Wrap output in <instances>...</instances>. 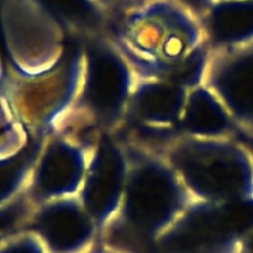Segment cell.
<instances>
[{"label": "cell", "instance_id": "1", "mask_svg": "<svg viewBox=\"0 0 253 253\" xmlns=\"http://www.w3.org/2000/svg\"><path fill=\"white\" fill-rule=\"evenodd\" d=\"M109 37L138 78L172 79L190 88L202 83L209 35L182 5L148 2L123 16Z\"/></svg>", "mask_w": 253, "mask_h": 253}, {"label": "cell", "instance_id": "2", "mask_svg": "<svg viewBox=\"0 0 253 253\" xmlns=\"http://www.w3.org/2000/svg\"><path fill=\"white\" fill-rule=\"evenodd\" d=\"M118 133L127 152V182L100 241L113 251H156L158 240L193 199L157 148L123 131Z\"/></svg>", "mask_w": 253, "mask_h": 253}, {"label": "cell", "instance_id": "3", "mask_svg": "<svg viewBox=\"0 0 253 253\" xmlns=\"http://www.w3.org/2000/svg\"><path fill=\"white\" fill-rule=\"evenodd\" d=\"M81 42L83 79L73 109L58 132L94 143L104 133L123 130L136 74L109 36L96 35Z\"/></svg>", "mask_w": 253, "mask_h": 253}, {"label": "cell", "instance_id": "4", "mask_svg": "<svg viewBox=\"0 0 253 253\" xmlns=\"http://www.w3.org/2000/svg\"><path fill=\"white\" fill-rule=\"evenodd\" d=\"M193 200L253 202V156L240 136L174 135L160 146Z\"/></svg>", "mask_w": 253, "mask_h": 253}, {"label": "cell", "instance_id": "5", "mask_svg": "<svg viewBox=\"0 0 253 253\" xmlns=\"http://www.w3.org/2000/svg\"><path fill=\"white\" fill-rule=\"evenodd\" d=\"M253 227V202L193 200L156 244L157 253H236Z\"/></svg>", "mask_w": 253, "mask_h": 253}, {"label": "cell", "instance_id": "6", "mask_svg": "<svg viewBox=\"0 0 253 253\" xmlns=\"http://www.w3.org/2000/svg\"><path fill=\"white\" fill-rule=\"evenodd\" d=\"M202 83L226 108L239 135L253 136V39L210 47Z\"/></svg>", "mask_w": 253, "mask_h": 253}, {"label": "cell", "instance_id": "7", "mask_svg": "<svg viewBox=\"0 0 253 253\" xmlns=\"http://www.w3.org/2000/svg\"><path fill=\"white\" fill-rule=\"evenodd\" d=\"M190 86L172 79L138 78L123 130L158 146L177 135Z\"/></svg>", "mask_w": 253, "mask_h": 253}, {"label": "cell", "instance_id": "8", "mask_svg": "<svg viewBox=\"0 0 253 253\" xmlns=\"http://www.w3.org/2000/svg\"><path fill=\"white\" fill-rule=\"evenodd\" d=\"M94 143L61 132L44 138L30 183L36 207L79 194Z\"/></svg>", "mask_w": 253, "mask_h": 253}, {"label": "cell", "instance_id": "9", "mask_svg": "<svg viewBox=\"0 0 253 253\" xmlns=\"http://www.w3.org/2000/svg\"><path fill=\"white\" fill-rule=\"evenodd\" d=\"M128 173V158L123 138L104 133L94 143L78 197L103 231L120 208Z\"/></svg>", "mask_w": 253, "mask_h": 253}, {"label": "cell", "instance_id": "10", "mask_svg": "<svg viewBox=\"0 0 253 253\" xmlns=\"http://www.w3.org/2000/svg\"><path fill=\"white\" fill-rule=\"evenodd\" d=\"M84 72L82 42L67 48L62 58L49 68L34 73L31 120L40 138L58 132L73 109Z\"/></svg>", "mask_w": 253, "mask_h": 253}, {"label": "cell", "instance_id": "11", "mask_svg": "<svg viewBox=\"0 0 253 253\" xmlns=\"http://www.w3.org/2000/svg\"><path fill=\"white\" fill-rule=\"evenodd\" d=\"M35 236L48 253H89L100 231L79 197L63 198L36 207Z\"/></svg>", "mask_w": 253, "mask_h": 253}, {"label": "cell", "instance_id": "12", "mask_svg": "<svg viewBox=\"0 0 253 253\" xmlns=\"http://www.w3.org/2000/svg\"><path fill=\"white\" fill-rule=\"evenodd\" d=\"M177 135L204 138L235 137L239 136V130L217 96L200 83L189 90Z\"/></svg>", "mask_w": 253, "mask_h": 253}, {"label": "cell", "instance_id": "13", "mask_svg": "<svg viewBox=\"0 0 253 253\" xmlns=\"http://www.w3.org/2000/svg\"><path fill=\"white\" fill-rule=\"evenodd\" d=\"M236 253H253V227L242 239Z\"/></svg>", "mask_w": 253, "mask_h": 253}, {"label": "cell", "instance_id": "14", "mask_svg": "<svg viewBox=\"0 0 253 253\" xmlns=\"http://www.w3.org/2000/svg\"><path fill=\"white\" fill-rule=\"evenodd\" d=\"M239 136L245 141V143L249 146L250 151H251V153L253 156V136H241V135H239Z\"/></svg>", "mask_w": 253, "mask_h": 253}]
</instances>
